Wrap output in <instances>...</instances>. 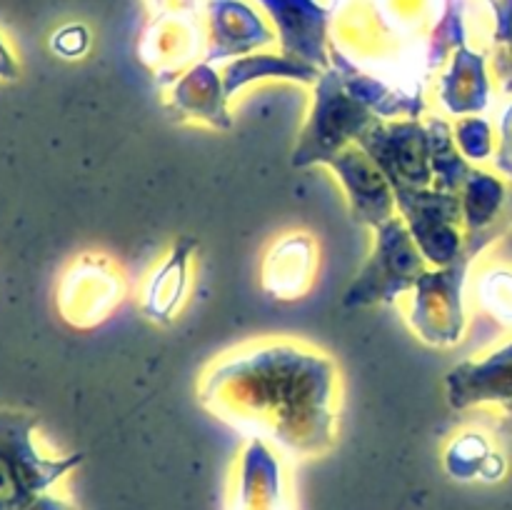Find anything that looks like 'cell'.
<instances>
[{"mask_svg": "<svg viewBox=\"0 0 512 510\" xmlns=\"http://www.w3.org/2000/svg\"><path fill=\"white\" fill-rule=\"evenodd\" d=\"M395 205L430 265L445 268L465 258V235L460 233L463 205L458 193L438 188L395 190Z\"/></svg>", "mask_w": 512, "mask_h": 510, "instance_id": "5b68a950", "label": "cell"}, {"mask_svg": "<svg viewBox=\"0 0 512 510\" xmlns=\"http://www.w3.org/2000/svg\"><path fill=\"white\" fill-rule=\"evenodd\" d=\"M375 248L358 278L345 290V308H368L395 303L400 295L413 293L418 280L428 273V260L420 253L403 218H390L373 228Z\"/></svg>", "mask_w": 512, "mask_h": 510, "instance_id": "7a4b0ae2", "label": "cell"}, {"mask_svg": "<svg viewBox=\"0 0 512 510\" xmlns=\"http://www.w3.org/2000/svg\"><path fill=\"white\" fill-rule=\"evenodd\" d=\"M273 18L280 38V53L303 60L320 70L330 68L325 35L328 10L315 0H258Z\"/></svg>", "mask_w": 512, "mask_h": 510, "instance_id": "9c48e42d", "label": "cell"}, {"mask_svg": "<svg viewBox=\"0 0 512 510\" xmlns=\"http://www.w3.org/2000/svg\"><path fill=\"white\" fill-rule=\"evenodd\" d=\"M28 510H75L68 500L63 498H55V495H40Z\"/></svg>", "mask_w": 512, "mask_h": 510, "instance_id": "44dd1931", "label": "cell"}, {"mask_svg": "<svg viewBox=\"0 0 512 510\" xmlns=\"http://www.w3.org/2000/svg\"><path fill=\"white\" fill-rule=\"evenodd\" d=\"M195 248H198V243L185 235L170 248L163 263L150 273L143 288V300H140L145 318L160 325L173 323L185 295H188L190 260H193Z\"/></svg>", "mask_w": 512, "mask_h": 510, "instance_id": "4fadbf2b", "label": "cell"}, {"mask_svg": "<svg viewBox=\"0 0 512 510\" xmlns=\"http://www.w3.org/2000/svg\"><path fill=\"white\" fill-rule=\"evenodd\" d=\"M455 143L458 150L470 160H485L493 153V130H490L488 120L478 118V115H465L455 123L453 128Z\"/></svg>", "mask_w": 512, "mask_h": 510, "instance_id": "ffe728a7", "label": "cell"}, {"mask_svg": "<svg viewBox=\"0 0 512 510\" xmlns=\"http://www.w3.org/2000/svg\"><path fill=\"white\" fill-rule=\"evenodd\" d=\"M378 115L360 103L348 88L338 70L330 65L323 70L315 83L313 110H310L308 125L303 130L298 148H295L293 165L305 168L313 163H328L333 155L345 150L348 145L358 143L360 135L378 123Z\"/></svg>", "mask_w": 512, "mask_h": 510, "instance_id": "3957f363", "label": "cell"}, {"mask_svg": "<svg viewBox=\"0 0 512 510\" xmlns=\"http://www.w3.org/2000/svg\"><path fill=\"white\" fill-rule=\"evenodd\" d=\"M448 400L453 408L483 403H512V343L483 360H468L448 373Z\"/></svg>", "mask_w": 512, "mask_h": 510, "instance_id": "8fae6325", "label": "cell"}, {"mask_svg": "<svg viewBox=\"0 0 512 510\" xmlns=\"http://www.w3.org/2000/svg\"><path fill=\"white\" fill-rule=\"evenodd\" d=\"M325 165L343 183L355 223L378 228L385 220L395 218L398 205H395L393 188H390L388 178L380 173L378 165L373 163V158L360 145H348Z\"/></svg>", "mask_w": 512, "mask_h": 510, "instance_id": "ba28073f", "label": "cell"}, {"mask_svg": "<svg viewBox=\"0 0 512 510\" xmlns=\"http://www.w3.org/2000/svg\"><path fill=\"white\" fill-rule=\"evenodd\" d=\"M223 78L215 75L210 65H195L173 90V105L178 113L193 120H205L213 128H230V115L225 110Z\"/></svg>", "mask_w": 512, "mask_h": 510, "instance_id": "9a60e30c", "label": "cell"}, {"mask_svg": "<svg viewBox=\"0 0 512 510\" xmlns=\"http://www.w3.org/2000/svg\"><path fill=\"white\" fill-rule=\"evenodd\" d=\"M478 298L493 318L512 323V270L495 268L483 273L478 283Z\"/></svg>", "mask_w": 512, "mask_h": 510, "instance_id": "d6986e66", "label": "cell"}, {"mask_svg": "<svg viewBox=\"0 0 512 510\" xmlns=\"http://www.w3.org/2000/svg\"><path fill=\"white\" fill-rule=\"evenodd\" d=\"M355 145L365 150L388 178L390 188H430L435 185L433 158H430L428 125L418 120H398V123L370 125Z\"/></svg>", "mask_w": 512, "mask_h": 510, "instance_id": "8992f818", "label": "cell"}, {"mask_svg": "<svg viewBox=\"0 0 512 510\" xmlns=\"http://www.w3.org/2000/svg\"><path fill=\"white\" fill-rule=\"evenodd\" d=\"M213 370L258 385L255 400H245L248 408L230 420L238 425L260 408L243 430L248 438L280 445L295 455L323 453L333 443L338 370L323 353L303 350L290 340H265L228 353Z\"/></svg>", "mask_w": 512, "mask_h": 510, "instance_id": "6da1fadb", "label": "cell"}, {"mask_svg": "<svg viewBox=\"0 0 512 510\" xmlns=\"http://www.w3.org/2000/svg\"><path fill=\"white\" fill-rule=\"evenodd\" d=\"M33 420L8 418L0 425V510H28L45 490L63 478L83 455L48 460L30 440Z\"/></svg>", "mask_w": 512, "mask_h": 510, "instance_id": "277c9868", "label": "cell"}, {"mask_svg": "<svg viewBox=\"0 0 512 510\" xmlns=\"http://www.w3.org/2000/svg\"><path fill=\"white\" fill-rule=\"evenodd\" d=\"M230 510H293L285 493L280 458L265 440L250 438L240 455Z\"/></svg>", "mask_w": 512, "mask_h": 510, "instance_id": "30bf717a", "label": "cell"}, {"mask_svg": "<svg viewBox=\"0 0 512 510\" xmlns=\"http://www.w3.org/2000/svg\"><path fill=\"white\" fill-rule=\"evenodd\" d=\"M470 258L445 268L428 270L413 288V323L415 333L433 345H453L463 338V283Z\"/></svg>", "mask_w": 512, "mask_h": 510, "instance_id": "52a82bcc", "label": "cell"}, {"mask_svg": "<svg viewBox=\"0 0 512 510\" xmlns=\"http://www.w3.org/2000/svg\"><path fill=\"white\" fill-rule=\"evenodd\" d=\"M495 450L480 433H463L445 450V470L458 480L483 478L485 463Z\"/></svg>", "mask_w": 512, "mask_h": 510, "instance_id": "ac0fdd59", "label": "cell"}, {"mask_svg": "<svg viewBox=\"0 0 512 510\" xmlns=\"http://www.w3.org/2000/svg\"><path fill=\"white\" fill-rule=\"evenodd\" d=\"M488 78H485V60L460 45L455 53L453 73L440 80V100L453 115L480 113L488 103Z\"/></svg>", "mask_w": 512, "mask_h": 510, "instance_id": "e0dca14e", "label": "cell"}, {"mask_svg": "<svg viewBox=\"0 0 512 510\" xmlns=\"http://www.w3.org/2000/svg\"><path fill=\"white\" fill-rule=\"evenodd\" d=\"M210 23H213V38H210L208 63L230 55H245L273 43L268 25L240 0H213Z\"/></svg>", "mask_w": 512, "mask_h": 510, "instance_id": "5bb4252c", "label": "cell"}, {"mask_svg": "<svg viewBox=\"0 0 512 510\" xmlns=\"http://www.w3.org/2000/svg\"><path fill=\"white\" fill-rule=\"evenodd\" d=\"M318 265V243L310 233H285L263 260V288L273 298L295 300L310 288Z\"/></svg>", "mask_w": 512, "mask_h": 510, "instance_id": "7c38bea8", "label": "cell"}, {"mask_svg": "<svg viewBox=\"0 0 512 510\" xmlns=\"http://www.w3.org/2000/svg\"><path fill=\"white\" fill-rule=\"evenodd\" d=\"M323 70L315 65L303 63V60L288 58V55H273V53H250L243 58H235L233 63L225 65L223 70V88L228 98H233L238 90L245 85L255 83V80H298V83H318Z\"/></svg>", "mask_w": 512, "mask_h": 510, "instance_id": "2e32d148", "label": "cell"}, {"mask_svg": "<svg viewBox=\"0 0 512 510\" xmlns=\"http://www.w3.org/2000/svg\"><path fill=\"white\" fill-rule=\"evenodd\" d=\"M500 70H503V73L512 75V43H508V48H505L503 58H500Z\"/></svg>", "mask_w": 512, "mask_h": 510, "instance_id": "7402d4cb", "label": "cell"}]
</instances>
